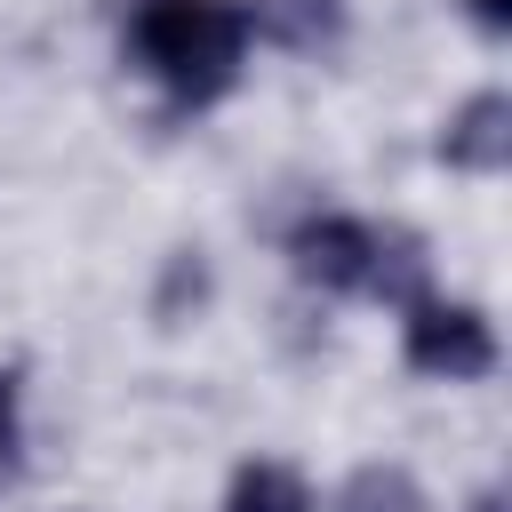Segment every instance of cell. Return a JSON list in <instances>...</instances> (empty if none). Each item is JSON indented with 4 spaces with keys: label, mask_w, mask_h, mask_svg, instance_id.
Wrapping results in <instances>:
<instances>
[{
    "label": "cell",
    "mask_w": 512,
    "mask_h": 512,
    "mask_svg": "<svg viewBox=\"0 0 512 512\" xmlns=\"http://www.w3.org/2000/svg\"><path fill=\"white\" fill-rule=\"evenodd\" d=\"M248 32L288 56H320L344 40V0H248Z\"/></svg>",
    "instance_id": "5"
},
{
    "label": "cell",
    "mask_w": 512,
    "mask_h": 512,
    "mask_svg": "<svg viewBox=\"0 0 512 512\" xmlns=\"http://www.w3.org/2000/svg\"><path fill=\"white\" fill-rule=\"evenodd\" d=\"M248 48H256L248 0H136L128 8V56L176 112L232 96Z\"/></svg>",
    "instance_id": "1"
},
{
    "label": "cell",
    "mask_w": 512,
    "mask_h": 512,
    "mask_svg": "<svg viewBox=\"0 0 512 512\" xmlns=\"http://www.w3.org/2000/svg\"><path fill=\"white\" fill-rule=\"evenodd\" d=\"M464 512H512V496H504V488H496V480H488V488H480V496H472V504H464Z\"/></svg>",
    "instance_id": "10"
},
{
    "label": "cell",
    "mask_w": 512,
    "mask_h": 512,
    "mask_svg": "<svg viewBox=\"0 0 512 512\" xmlns=\"http://www.w3.org/2000/svg\"><path fill=\"white\" fill-rule=\"evenodd\" d=\"M456 8H464V24H472V32H488V40H504V32H512V0H456Z\"/></svg>",
    "instance_id": "9"
},
{
    "label": "cell",
    "mask_w": 512,
    "mask_h": 512,
    "mask_svg": "<svg viewBox=\"0 0 512 512\" xmlns=\"http://www.w3.org/2000/svg\"><path fill=\"white\" fill-rule=\"evenodd\" d=\"M16 448H24V376L0 368V464H16Z\"/></svg>",
    "instance_id": "8"
},
{
    "label": "cell",
    "mask_w": 512,
    "mask_h": 512,
    "mask_svg": "<svg viewBox=\"0 0 512 512\" xmlns=\"http://www.w3.org/2000/svg\"><path fill=\"white\" fill-rule=\"evenodd\" d=\"M400 360L432 384H480L496 376V320L464 296H416L400 304Z\"/></svg>",
    "instance_id": "2"
},
{
    "label": "cell",
    "mask_w": 512,
    "mask_h": 512,
    "mask_svg": "<svg viewBox=\"0 0 512 512\" xmlns=\"http://www.w3.org/2000/svg\"><path fill=\"white\" fill-rule=\"evenodd\" d=\"M216 512H320V504H312V488H304L296 464H280V456H248V464L224 480V504H216Z\"/></svg>",
    "instance_id": "6"
},
{
    "label": "cell",
    "mask_w": 512,
    "mask_h": 512,
    "mask_svg": "<svg viewBox=\"0 0 512 512\" xmlns=\"http://www.w3.org/2000/svg\"><path fill=\"white\" fill-rule=\"evenodd\" d=\"M288 272L320 296H376V272H384V224L368 216H344V208H320L288 232Z\"/></svg>",
    "instance_id": "3"
},
{
    "label": "cell",
    "mask_w": 512,
    "mask_h": 512,
    "mask_svg": "<svg viewBox=\"0 0 512 512\" xmlns=\"http://www.w3.org/2000/svg\"><path fill=\"white\" fill-rule=\"evenodd\" d=\"M440 168H456V176H504L512 168V96L504 88H480V96H464L448 120H440Z\"/></svg>",
    "instance_id": "4"
},
{
    "label": "cell",
    "mask_w": 512,
    "mask_h": 512,
    "mask_svg": "<svg viewBox=\"0 0 512 512\" xmlns=\"http://www.w3.org/2000/svg\"><path fill=\"white\" fill-rule=\"evenodd\" d=\"M328 512H432V496L416 488L408 464H352L328 496Z\"/></svg>",
    "instance_id": "7"
}]
</instances>
